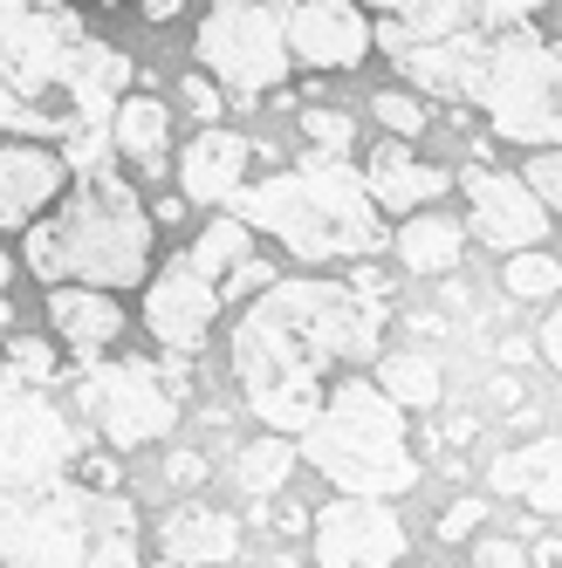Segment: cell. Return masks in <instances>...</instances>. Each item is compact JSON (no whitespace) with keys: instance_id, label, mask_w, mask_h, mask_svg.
I'll return each mask as SVG.
<instances>
[{"instance_id":"cell-21","label":"cell","mask_w":562,"mask_h":568,"mask_svg":"<svg viewBox=\"0 0 562 568\" xmlns=\"http://www.w3.org/2000/svg\"><path fill=\"white\" fill-rule=\"evenodd\" d=\"M124 302L117 295H97V288H49V343H62L76 363H97L117 336H124Z\"/></svg>"},{"instance_id":"cell-31","label":"cell","mask_w":562,"mask_h":568,"mask_svg":"<svg viewBox=\"0 0 562 568\" xmlns=\"http://www.w3.org/2000/svg\"><path fill=\"white\" fill-rule=\"evenodd\" d=\"M179 103L192 110V124H199V131H213V124H220V110H227V97H220V90H213L199 69H192L185 83H179Z\"/></svg>"},{"instance_id":"cell-23","label":"cell","mask_w":562,"mask_h":568,"mask_svg":"<svg viewBox=\"0 0 562 568\" xmlns=\"http://www.w3.org/2000/svg\"><path fill=\"white\" fill-rule=\"evenodd\" d=\"M384 254H398V267H412V274H453L460 254H466V226L453 213H432L425 206L412 220H398V233H391Z\"/></svg>"},{"instance_id":"cell-38","label":"cell","mask_w":562,"mask_h":568,"mask_svg":"<svg viewBox=\"0 0 562 568\" xmlns=\"http://www.w3.org/2000/svg\"><path fill=\"white\" fill-rule=\"evenodd\" d=\"M158 220H185V199H158V206H151V226Z\"/></svg>"},{"instance_id":"cell-26","label":"cell","mask_w":562,"mask_h":568,"mask_svg":"<svg viewBox=\"0 0 562 568\" xmlns=\"http://www.w3.org/2000/svg\"><path fill=\"white\" fill-rule=\"evenodd\" d=\"M0 371H8L14 384H28V390H49L62 377V349L49 336H14L8 349H0Z\"/></svg>"},{"instance_id":"cell-36","label":"cell","mask_w":562,"mask_h":568,"mask_svg":"<svg viewBox=\"0 0 562 568\" xmlns=\"http://www.w3.org/2000/svg\"><path fill=\"white\" fill-rule=\"evenodd\" d=\"M8 281H14V261H8V247H0V329H8V315H14L8 308Z\"/></svg>"},{"instance_id":"cell-8","label":"cell","mask_w":562,"mask_h":568,"mask_svg":"<svg viewBox=\"0 0 562 568\" xmlns=\"http://www.w3.org/2000/svg\"><path fill=\"white\" fill-rule=\"evenodd\" d=\"M274 281L268 254H254V233L233 213H220L213 226H199V240L185 254H172L165 267H151L144 281V329L165 343L172 356H199L213 336V315L233 295H261Z\"/></svg>"},{"instance_id":"cell-16","label":"cell","mask_w":562,"mask_h":568,"mask_svg":"<svg viewBox=\"0 0 562 568\" xmlns=\"http://www.w3.org/2000/svg\"><path fill=\"white\" fill-rule=\"evenodd\" d=\"M69 185V165L56 144L8 138L0 144V233H28Z\"/></svg>"},{"instance_id":"cell-29","label":"cell","mask_w":562,"mask_h":568,"mask_svg":"<svg viewBox=\"0 0 562 568\" xmlns=\"http://www.w3.org/2000/svg\"><path fill=\"white\" fill-rule=\"evenodd\" d=\"M302 138L315 144V158H343L357 138V116L350 110H323V103H302Z\"/></svg>"},{"instance_id":"cell-20","label":"cell","mask_w":562,"mask_h":568,"mask_svg":"<svg viewBox=\"0 0 562 568\" xmlns=\"http://www.w3.org/2000/svg\"><path fill=\"white\" fill-rule=\"evenodd\" d=\"M446 185H453V172H439V165H425V158H412L398 138L378 144L371 165H364V192H371L378 220H412V213H425V199H446Z\"/></svg>"},{"instance_id":"cell-19","label":"cell","mask_w":562,"mask_h":568,"mask_svg":"<svg viewBox=\"0 0 562 568\" xmlns=\"http://www.w3.org/2000/svg\"><path fill=\"white\" fill-rule=\"evenodd\" d=\"M240 555V520L227 507L185 500L158 520V561L165 568H227Z\"/></svg>"},{"instance_id":"cell-40","label":"cell","mask_w":562,"mask_h":568,"mask_svg":"<svg viewBox=\"0 0 562 568\" xmlns=\"http://www.w3.org/2000/svg\"><path fill=\"white\" fill-rule=\"evenodd\" d=\"M412 568H425V561H412Z\"/></svg>"},{"instance_id":"cell-27","label":"cell","mask_w":562,"mask_h":568,"mask_svg":"<svg viewBox=\"0 0 562 568\" xmlns=\"http://www.w3.org/2000/svg\"><path fill=\"white\" fill-rule=\"evenodd\" d=\"M501 288L508 295H521V302H549V295H562V261L555 254H508V267H501Z\"/></svg>"},{"instance_id":"cell-7","label":"cell","mask_w":562,"mask_h":568,"mask_svg":"<svg viewBox=\"0 0 562 568\" xmlns=\"http://www.w3.org/2000/svg\"><path fill=\"white\" fill-rule=\"evenodd\" d=\"M295 459H309L343 500H398L425 479L405 438V412L371 377H337L315 404L309 432L295 438Z\"/></svg>"},{"instance_id":"cell-17","label":"cell","mask_w":562,"mask_h":568,"mask_svg":"<svg viewBox=\"0 0 562 568\" xmlns=\"http://www.w3.org/2000/svg\"><path fill=\"white\" fill-rule=\"evenodd\" d=\"M248 165H254V144L240 131H192V144L179 151V199L185 206H220L248 185Z\"/></svg>"},{"instance_id":"cell-35","label":"cell","mask_w":562,"mask_h":568,"mask_svg":"<svg viewBox=\"0 0 562 568\" xmlns=\"http://www.w3.org/2000/svg\"><path fill=\"white\" fill-rule=\"evenodd\" d=\"M165 479L172 486H199V479H207V459H199V453H172L165 459Z\"/></svg>"},{"instance_id":"cell-37","label":"cell","mask_w":562,"mask_h":568,"mask_svg":"<svg viewBox=\"0 0 562 568\" xmlns=\"http://www.w3.org/2000/svg\"><path fill=\"white\" fill-rule=\"evenodd\" d=\"M185 8V0H144V21H172Z\"/></svg>"},{"instance_id":"cell-30","label":"cell","mask_w":562,"mask_h":568,"mask_svg":"<svg viewBox=\"0 0 562 568\" xmlns=\"http://www.w3.org/2000/svg\"><path fill=\"white\" fill-rule=\"evenodd\" d=\"M514 179L535 192V206H542L549 220L562 213V151H535V158H529V165H521Z\"/></svg>"},{"instance_id":"cell-10","label":"cell","mask_w":562,"mask_h":568,"mask_svg":"<svg viewBox=\"0 0 562 568\" xmlns=\"http://www.w3.org/2000/svg\"><path fill=\"white\" fill-rule=\"evenodd\" d=\"M76 404H83V418L103 432L110 453H144V445H165L179 432V390L144 356L83 363V371H76Z\"/></svg>"},{"instance_id":"cell-15","label":"cell","mask_w":562,"mask_h":568,"mask_svg":"<svg viewBox=\"0 0 562 568\" xmlns=\"http://www.w3.org/2000/svg\"><path fill=\"white\" fill-rule=\"evenodd\" d=\"M281 34L295 69H357L371 55V21L350 0H281Z\"/></svg>"},{"instance_id":"cell-9","label":"cell","mask_w":562,"mask_h":568,"mask_svg":"<svg viewBox=\"0 0 562 568\" xmlns=\"http://www.w3.org/2000/svg\"><path fill=\"white\" fill-rule=\"evenodd\" d=\"M192 69L227 103H261L295 75L289 34H281V0H213L192 28Z\"/></svg>"},{"instance_id":"cell-18","label":"cell","mask_w":562,"mask_h":568,"mask_svg":"<svg viewBox=\"0 0 562 568\" xmlns=\"http://www.w3.org/2000/svg\"><path fill=\"white\" fill-rule=\"evenodd\" d=\"M165 144H172V110L151 90H124L110 110V158L124 165L131 185L165 179Z\"/></svg>"},{"instance_id":"cell-24","label":"cell","mask_w":562,"mask_h":568,"mask_svg":"<svg viewBox=\"0 0 562 568\" xmlns=\"http://www.w3.org/2000/svg\"><path fill=\"white\" fill-rule=\"evenodd\" d=\"M398 412H439V397H446V377H439V363L425 349H378V377H371Z\"/></svg>"},{"instance_id":"cell-28","label":"cell","mask_w":562,"mask_h":568,"mask_svg":"<svg viewBox=\"0 0 562 568\" xmlns=\"http://www.w3.org/2000/svg\"><path fill=\"white\" fill-rule=\"evenodd\" d=\"M371 116L398 138V144H412V138H425V124H432V110L412 97V90H378L371 97Z\"/></svg>"},{"instance_id":"cell-3","label":"cell","mask_w":562,"mask_h":568,"mask_svg":"<svg viewBox=\"0 0 562 568\" xmlns=\"http://www.w3.org/2000/svg\"><path fill=\"white\" fill-rule=\"evenodd\" d=\"M371 55L419 83V103H473L494 124V138L562 151V34L514 21L488 34H453V42H405L391 28H371Z\"/></svg>"},{"instance_id":"cell-12","label":"cell","mask_w":562,"mask_h":568,"mask_svg":"<svg viewBox=\"0 0 562 568\" xmlns=\"http://www.w3.org/2000/svg\"><path fill=\"white\" fill-rule=\"evenodd\" d=\"M315 568H398L405 561V520L384 500H330L309 520Z\"/></svg>"},{"instance_id":"cell-2","label":"cell","mask_w":562,"mask_h":568,"mask_svg":"<svg viewBox=\"0 0 562 568\" xmlns=\"http://www.w3.org/2000/svg\"><path fill=\"white\" fill-rule=\"evenodd\" d=\"M131 75V55L90 34L69 0H0V138L69 144L110 131Z\"/></svg>"},{"instance_id":"cell-11","label":"cell","mask_w":562,"mask_h":568,"mask_svg":"<svg viewBox=\"0 0 562 568\" xmlns=\"http://www.w3.org/2000/svg\"><path fill=\"white\" fill-rule=\"evenodd\" d=\"M83 459V432L49 390H28L0 371V479H56Z\"/></svg>"},{"instance_id":"cell-14","label":"cell","mask_w":562,"mask_h":568,"mask_svg":"<svg viewBox=\"0 0 562 568\" xmlns=\"http://www.w3.org/2000/svg\"><path fill=\"white\" fill-rule=\"evenodd\" d=\"M460 192H466V220L460 226H473V240H480V247H494V254H535L542 240H549V226H555L514 172L466 165Z\"/></svg>"},{"instance_id":"cell-6","label":"cell","mask_w":562,"mask_h":568,"mask_svg":"<svg viewBox=\"0 0 562 568\" xmlns=\"http://www.w3.org/2000/svg\"><path fill=\"white\" fill-rule=\"evenodd\" d=\"M227 213L248 226L281 240L302 261H364L391 247V226L378 220L364 172L350 158H309V165H289L261 185H240L227 199Z\"/></svg>"},{"instance_id":"cell-39","label":"cell","mask_w":562,"mask_h":568,"mask_svg":"<svg viewBox=\"0 0 562 568\" xmlns=\"http://www.w3.org/2000/svg\"><path fill=\"white\" fill-rule=\"evenodd\" d=\"M151 568H165V561H151Z\"/></svg>"},{"instance_id":"cell-4","label":"cell","mask_w":562,"mask_h":568,"mask_svg":"<svg viewBox=\"0 0 562 568\" xmlns=\"http://www.w3.org/2000/svg\"><path fill=\"white\" fill-rule=\"evenodd\" d=\"M69 185L62 199L28 226L21 261L34 281L49 288H97V295H124L151 281V206L144 192L124 179V165L110 158V131H83L62 144Z\"/></svg>"},{"instance_id":"cell-32","label":"cell","mask_w":562,"mask_h":568,"mask_svg":"<svg viewBox=\"0 0 562 568\" xmlns=\"http://www.w3.org/2000/svg\"><path fill=\"white\" fill-rule=\"evenodd\" d=\"M480 520H488V507H480V500H453L446 514L432 520V535H439V541H473V527H480Z\"/></svg>"},{"instance_id":"cell-5","label":"cell","mask_w":562,"mask_h":568,"mask_svg":"<svg viewBox=\"0 0 562 568\" xmlns=\"http://www.w3.org/2000/svg\"><path fill=\"white\" fill-rule=\"evenodd\" d=\"M0 568H144V514L83 479H0Z\"/></svg>"},{"instance_id":"cell-13","label":"cell","mask_w":562,"mask_h":568,"mask_svg":"<svg viewBox=\"0 0 562 568\" xmlns=\"http://www.w3.org/2000/svg\"><path fill=\"white\" fill-rule=\"evenodd\" d=\"M371 28H391L405 42H453V34H488L535 21L549 0H350Z\"/></svg>"},{"instance_id":"cell-22","label":"cell","mask_w":562,"mask_h":568,"mask_svg":"<svg viewBox=\"0 0 562 568\" xmlns=\"http://www.w3.org/2000/svg\"><path fill=\"white\" fill-rule=\"evenodd\" d=\"M488 486L508 500H529L535 514H562V438H535L514 445L488 466Z\"/></svg>"},{"instance_id":"cell-1","label":"cell","mask_w":562,"mask_h":568,"mask_svg":"<svg viewBox=\"0 0 562 568\" xmlns=\"http://www.w3.org/2000/svg\"><path fill=\"white\" fill-rule=\"evenodd\" d=\"M384 329H391V295L371 267H357V281L274 274L233 315V336H227L233 390L261 418V432L302 438L323 390L343 377V363H378Z\"/></svg>"},{"instance_id":"cell-33","label":"cell","mask_w":562,"mask_h":568,"mask_svg":"<svg viewBox=\"0 0 562 568\" xmlns=\"http://www.w3.org/2000/svg\"><path fill=\"white\" fill-rule=\"evenodd\" d=\"M473 568H529V548L508 535H480L473 541Z\"/></svg>"},{"instance_id":"cell-34","label":"cell","mask_w":562,"mask_h":568,"mask_svg":"<svg viewBox=\"0 0 562 568\" xmlns=\"http://www.w3.org/2000/svg\"><path fill=\"white\" fill-rule=\"evenodd\" d=\"M535 349H542V363H549V371L562 377V308L542 322V336H535Z\"/></svg>"},{"instance_id":"cell-25","label":"cell","mask_w":562,"mask_h":568,"mask_svg":"<svg viewBox=\"0 0 562 568\" xmlns=\"http://www.w3.org/2000/svg\"><path fill=\"white\" fill-rule=\"evenodd\" d=\"M289 473H295V438L261 432V438H248L233 453V479H240V494H248V500H274L281 486H289Z\"/></svg>"}]
</instances>
